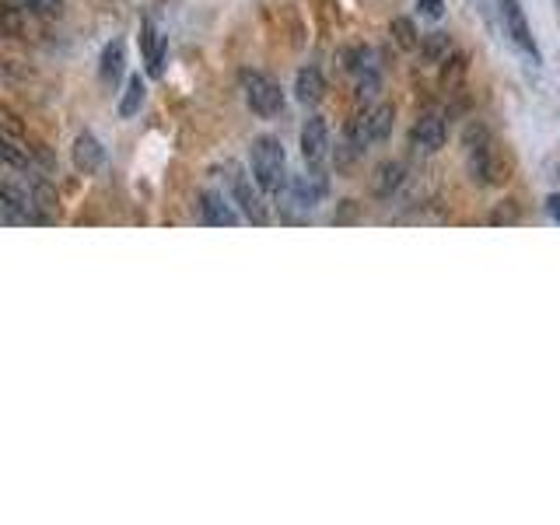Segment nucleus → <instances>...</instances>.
I'll return each mask as SVG.
<instances>
[{"label": "nucleus", "instance_id": "6", "mask_svg": "<svg viewBox=\"0 0 560 525\" xmlns=\"http://www.w3.org/2000/svg\"><path fill=\"white\" fill-rule=\"evenodd\" d=\"M350 126H354V133L364 140V147L371 144H382V140H389L392 126H396V109L392 105H371V109H364V116L350 119Z\"/></svg>", "mask_w": 560, "mask_h": 525}, {"label": "nucleus", "instance_id": "19", "mask_svg": "<svg viewBox=\"0 0 560 525\" xmlns=\"http://www.w3.org/2000/svg\"><path fill=\"white\" fill-rule=\"evenodd\" d=\"M420 49H424V56H427L431 63H445L448 53H452V39H448L445 32H431V35L424 39V46H420Z\"/></svg>", "mask_w": 560, "mask_h": 525}, {"label": "nucleus", "instance_id": "18", "mask_svg": "<svg viewBox=\"0 0 560 525\" xmlns=\"http://www.w3.org/2000/svg\"><path fill=\"white\" fill-rule=\"evenodd\" d=\"M11 4L21 7L25 14H32V18H60L67 0H11Z\"/></svg>", "mask_w": 560, "mask_h": 525}, {"label": "nucleus", "instance_id": "17", "mask_svg": "<svg viewBox=\"0 0 560 525\" xmlns=\"http://www.w3.org/2000/svg\"><path fill=\"white\" fill-rule=\"evenodd\" d=\"M389 32H392V39H396V46L406 49V53L424 46V35H417V25H413L410 18H392Z\"/></svg>", "mask_w": 560, "mask_h": 525}, {"label": "nucleus", "instance_id": "13", "mask_svg": "<svg viewBox=\"0 0 560 525\" xmlns=\"http://www.w3.org/2000/svg\"><path fill=\"white\" fill-rule=\"evenodd\" d=\"M123 67H126V46H123V39H112L109 46L102 49V56H98V77H102L105 88H112V84L123 77Z\"/></svg>", "mask_w": 560, "mask_h": 525}, {"label": "nucleus", "instance_id": "5", "mask_svg": "<svg viewBox=\"0 0 560 525\" xmlns=\"http://www.w3.org/2000/svg\"><path fill=\"white\" fill-rule=\"evenodd\" d=\"M497 14H501L504 35H508V39L515 42V46L522 49L525 56H532V63L543 60V53H539V42L532 39V28H529V21H525L522 0H497Z\"/></svg>", "mask_w": 560, "mask_h": 525}, {"label": "nucleus", "instance_id": "14", "mask_svg": "<svg viewBox=\"0 0 560 525\" xmlns=\"http://www.w3.org/2000/svg\"><path fill=\"white\" fill-rule=\"evenodd\" d=\"M294 95H298V102H305V105L322 102V95H326V77H322V70L301 67L298 77H294Z\"/></svg>", "mask_w": 560, "mask_h": 525}, {"label": "nucleus", "instance_id": "3", "mask_svg": "<svg viewBox=\"0 0 560 525\" xmlns=\"http://www.w3.org/2000/svg\"><path fill=\"white\" fill-rule=\"evenodd\" d=\"M466 168L469 179L480 182V186H490L497 182V165H494V140H490V130L483 123H469L466 126Z\"/></svg>", "mask_w": 560, "mask_h": 525}, {"label": "nucleus", "instance_id": "20", "mask_svg": "<svg viewBox=\"0 0 560 525\" xmlns=\"http://www.w3.org/2000/svg\"><path fill=\"white\" fill-rule=\"evenodd\" d=\"M452 67H445V77H441V81H445V88L452 91V88H459V81H462V74H466V56H452Z\"/></svg>", "mask_w": 560, "mask_h": 525}, {"label": "nucleus", "instance_id": "9", "mask_svg": "<svg viewBox=\"0 0 560 525\" xmlns=\"http://www.w3.org/2000/svg\"><path fill=\"white\" fill-rule=\"evenodd\" d=\"M326 193H329V175L322 172V165L308 168L305 175H294L291 179V200H294V207H301V210L319 207V203L326 200Z\"/></svg>", "mask_w": 560, "mask_h": 525}, {"label": "nucleus", "instance_id": "1", "mask_svg": "<svg viewBox=\"0 0 560 525\" xmlns=\"http://www.w3.org/2000/svg\"><path fill=\"white\" fill-rule=\"evenodd\" d=\"M249 168H252L256 186L263 189L266 196H280L287 186H291V182H287V151L277 137H270V133L252 140Z\"/></svg>", "mask_w": 560, "mask_h": 525}, {"label": "nucleus", "instance_id": "16", "mask_svg": "<svg viewBox=\"0 0 560 525\" xmlns=\"http://www.w3.org/2000/svg\"><path fill=\"white\" fill-rule=\"evenodd\" d=\"M144 98H147V81L140 74H130L123 98H119V119H133V116H137L140 105H144Z\"/></svg>", "mask_w": 560, "mask_h": 525}, {"label": "nucleus", "instance_id": "11", "mask_svg": "<svg viewBox=\"0 0 560 525\" xmlns=\"http://www.w3.org/2000/svg\"><path fill=\"white\" fill-rule=\"evenodd\" d=\"M196 210H200V221L210 224V228H235L238 214L231 210V203L224 200V193H214V189H203L196 196Z\"/></svg>", "mask_w": 560, "mask_h": 525}, {"label": "nucleus", "instance_id": "4", "mask_svg": "<svg viewBox=\"0 0 560 525\" xmlns=\"http://www.w3.org/2000/svg\"><path fill=\"white\" fill-rule=\"evenodd\" d=\"M224 186H228V196L242 207V214L249 217L252 224H266V203H263V189L256 186V179H252L249 172H245L242 165H235V161H228L224 165Z\"/></svg>", "mask_w": 560, "mask_h": 525}, {"label": "nucleus", "instance_id": "8", "mask_svg": "<svg viewBox=\"0 0 560 525\" xmlns=\"http://www.w3.org/2000/svg\"><path fill=\"white\" fill-rule=\"evenodd\" d=\"M140 53H144V67L151 77H161L165 74V56H168V35L158 28V21L154 18H144L140 21Z\"/></svg>", "mask_w": 560, "mask_h": 525}, {"label": "nucleus", "instance_id": "2", "mask_svg": "<svg viewBox=\"0 0 560 525\" xmlns=\"http://www.w3.org/2000/svg\"><path fill=\"white\" fill-rule=\"evenodd\" d=\"M238 88L245 95V105L256 112L259 119H277L284 112V91L273 77H266L263 70H238Z\"/></svg>", "mask_w": 560, "mask_h": 525}, {"label": "nucleus", "instance_id": "12", "mask_svg": "<svg viewBox=\"0 0 560 525\" xmlns=\"http://www.w3.org/2000/svg\"><path fill=\"white\" fill-rule=\"evenodd\" d=\"M102 165H105V147H102V140H98L91 130L77 133V140H74V168H77V172L91 175V172H98Z\"/></svg>", "mask_w": 560, "mask_h": 525}, {"label": "nucleus", "instance_id": "23", "mask_svg": "<svg viewBox=\"0 0 560 525\" xmlns=\"http://www.w3.org/2000/svg\"><path fill=\"white\" fill-rule=\"evenodd\" d=\"M546 214H550L553 221L560 224V193H550V196H546Z\"/></svg>", "mask_w": 560, "mask_h": 525}, {"label": "nucleus", "instance_id": "15", "mask_svg": "<svg viewBox=\"0 0 560 525\" xmlns=\"http://www.w3.org/2000/svg\"><path fill=\"white\" fill-rule=\"evenodd\" d=\"M403 172H406V168L399 165V161H385V165H378L375 179H371V189H375V196L389 200V196L396 193L399 186H403Z\"/></svg>", "mask_w": 560, "mask_h": 525}, {"label": "nucleus", "instance_id": "22", "mask_svg": "<svg viewBox=\"0 0 560 525\" xmlns=\"http://www.w3.org/2000/svg\"><path fill=\"white\" fill-rule=\"evenodd\" d=\"M417 7H420V14L431 21H438L441 14H445V0H417Z\"/></svg>", "mask_w": 560, "mask_h": 525}, {"label": "nucleus", "instance_id": "7", "mask_svg": "<svg viewBox=\"0 0 560 525\" xmlns=\"http://www.w3.org/2000/svg\"><path fill=\"white\" fill-rule=\"evenodd\" d=\"M445 137H448V123L438 109H427L424 116H417V123H413V130H410V144H413V151H420V154L441 151V147H445Z\"/></svg>", "mask_w": 560, "mask_h": 525}, {"label": "nucleus", "instance_id": "21", "mask_svg": "<svg viewBox=\"0 0 560 525\" xmlns=\"http://www.w3.org/2000/svg\"><path fill=\"white\" fill-rule=\"evenodd\" d=\"M518 221V207H515V200H504L501 207L490 214V224H515Z\"/></svg>", "mask_w": 560, "mask_h": 525}, {"label": "nucleus", "instance_id": "10", "mask_svg": "<svg viewBox=\"0 0 560 525\" xmlns=\"http://www.w3.org/2000/svg\"><path fill=\"white\" fill-rule=\"evenodd\" d=\"M329 154V126L322 116H308L301 126V158L308 161V168H319Z\"/></svg>", "mask_w": 560, "mask_h": 525}]
</instances>
